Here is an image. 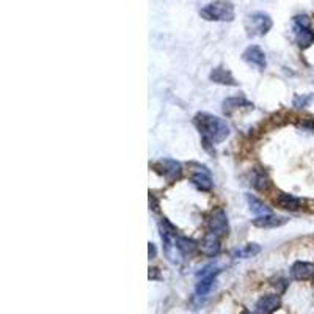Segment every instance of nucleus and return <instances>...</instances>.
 <instances>
[{
	"label": "nucleus",
	"instance_id": "obj_13",
	"mask_svg": "<svg viewBox=\"0 0 314 314\" xmlns=\"http://www.w3.org/2000/svg\"><path fill=\"white\" fill-rule=\"evenodd\" d=\"M275 205L286 210H299L302 201L300 198L289 195V193H280V195L275 198Z\"/></svg>",
	"mask_w": 314,
	"mask_h": 314
},
{
	"label": "nucleus",
	"instance_id": "obj_23",
	"mask_svg": "<svg viewBox=\"0 0 314 314\" xmlns=\"http://www.w3.org/2000/svg\"><path fill=\"white\" fill-rule=\"evenodd\" d=\"M148 255H150V260H153V258H156L157 255V250H156V245L154 244H148Z\"/></svg>",
	"mask_w": 314,
	"mask_h": 314
},
{
	"label": "nucleus",
	"instance_id": "obj_22",
	"mask_svg": "<svg viewBox=\"0 0 314 314\" xmlns=\"http://www.w3.org/2000/svg\"><path fill=\"white\" fill-rule=\"evenodd\" d=\"M294 25H295V29H307V27L311 25V19L307 14L295 16L294 17Z\"/></svg>",
	"mask_w": 314,
	"mask_h": 314
},
{
	"label": "nucleus",
	"instance_id": "obj_16",
	"mask_svg": "<svg viewBox=\"0 0 314 314\" xmlns=\"http://www.w3.org/2000/svg\"><path fill=\"white\" fill-rule=\"evenodd\" d=\"M223 112L226 113V115H229V113H233L234 110H237V108H241V107H253L250 103H248V101L245 99V98H242V96H236V98H226L225 101H223Z\"/></svg>",
	"mask_w": 314,
	"mask_h": 314
},
{
	"label": "nucleus",
	"instance_id": "obj_15",
	"mask_svg": "<svg viewBox=\"0 0 314 314\" xmlns=\"http://www.w3.org/2000/svg\"><path fill=\"white\" fill-rule=\"evenodd\" d=\"M295 41H297V44L302 49L310 48L311 44H314V30L311 27H307V29H295Z\"/></svg>",
	"mask_w": 314,
	"mask_h": 314
},
{
	"label": "nucleus",
	"instance_id": "obj_4",
	"mask_svg": "<svg viewBox=\"0 0 314 314\" xmlns=\"http://www.w3.org/2000/svg\"><path fill=\"white\" fill-rule=\"evenodd\" d=\"M154 170L160 173L162 176L168 182H174L182 178V167L181 163L173 159H162L157 163H154Z\"/></svg>",
	"mask_w": 314,
	"mask_h": 314
},
{
	"label": "nucleus",
	"instance_id": "obj_20",
	"mask_svg": "<svg viewBox=\"0 0 314 314\" xmlns=\"http://www.w3.org/2000/svg\"><path fill=\"white\" fill-rule=\"evenodd\" d=\"M261 252V248L260 245H256V244H248L245 245L244 248H241V250H237L236 252V256H241V258H252L255 255H258Z\"/></svg>",
	"mask_w": 314,
	"mask_h": 314
},
{
	"label": "nucleus",
	"instance_id": "obj_19",
	"mask_svg": "<svg viewBox=\"0 0 314 314\" xmlns=\"http://www.w3.org/2000/svg\"><path fill=\"white\" fill-rule=\"evenodd\" d=\"M253 186H255V189L261 190V192L267 190L270 187V179L265 174V171H261V170L255 171V174H253Z\"/></svg>",
	"mask_w": 314,
	"mask_h": 314
},
{
	"label": "nucleus",
	"instance_id": "obj_9",
	"mask_svg": "<svg viewBox=\"0 0 314 314\" xmlns=\"http://www.w3.org/2000/svg\"><path fill=\"white\" fill-rule=\"evenodd\" d=\"M280 308V297L273 294H267L258 300L256 313L258 314H272Z\"/></svg>",
	"mask_w": 314,
	"mask_h": 314
},
{
	"label": "nucleus",
	"instance_id": "obj_17",
	"mask_svg": "<svg viewBox=\"0 0 314 314\" xmlns=\"http://www.w3.org/2000/svg\"><path fill=\"white\" fill-rule=\"evenodd\" d=\"M247 203H248V206H250V210L253 212V214H256V215L270 214V212H269V208H267L262 201H260V200L255 198V197H252V195H247Z\"/></svg>",
	"mask_w": 314,
	"mask_h": 314
},
{
	"label": "nucleus",
	"instance_id": "obj_12",
	"mask_svg": "<svg viewBox=\"0 0 314 314\" xmlns=\"http://www.w3.org/2000/svg\"><path fill=\"white\" fill-rule=\"evenodd\" d=\"M200 250L206 256H215L220 252V241L218 236L214 233H209L200 244Z\"/></svg>",
	"mask_w": 314,
	"mask_h": 314
},
{
	"label": "nucleus",
	"instance_id": "obj_24",
	"mask_svg": "<svg viewBox=\"0 0 314 314\" xmlns=\"http://www.w3.org/2000/svg\"><path fill=\"white\" fill-rule=\"evenodd\" d=\"M156 278H159V273H157L156 267H153V269H150V280H156Z\"/></svg>",
	"mask_w": 314,
	"mask_h": 314
},
{
	"label": "nucleus",
	"instance_id": "obj_25",
	"mask_svg": "<svg viewBox=\"0 0 314 314\" xmlns=\"http://www.w3.org/2000/svg\"><path fill=\"white\" fill-rule=\"evenodd\" d=\"M244 314H252V313H247V311H245V313H244Z\"/></svg>",
	"mask_w": 314,
	"mask_h": 314
},
{
	"label": "nucleus",
	"instance_id": "obj_10",
	"mask_svg": "<svg viewBox=\"0 0 314 314\" xmlns=\"http://www.w3.org/2000/svg\"><path fill=\"white\" fill-rule=\"evenodd\" d=\"M288 223V217L283 215H273V214H265L260 215L253 220V225L258 228H278Z\"/></svg>",
	"mask_w": 314,
	"mask_h": 314
},
{
	"label": "nucleus",
	"instance_id": "obj_7",
	"mask_svg": "<svg viewBox=\"0 0 314 314\" xmlns=\"http://www.w3.org/2000/svg\"><path fill=\"white\" fill-rule=\"evenodd\" d=\"M209 229L210 233L217 236H225L228 233V217L223 209H217L209 218Z\"/></svg>",
	"mask_w": 314,
	"mask_h": 314
},
{
	"label": "nucleus",
	"instance_id": "obj_6",
	"mask_svg": "<svg viewBox=\"0 0 314 314\" xmlns=\"http://www.w3.org/2000/svg\"><path fill=\"white\" fill-rule=\"evenodd\" d=\"M242 60L247 61L248 64H253V66L260 68L261 71L265 69V53L262 52L261 48H258V46H250V48H247L242 53Z\"/></svg>",
	"mask_w": 314,
	"mask_h": 314
},
{
	"label": "nucleus",
	"instance_id": "obj_21",
	"mask_svg": "<svg viewBox=\"0 0 314 314\" xmlns=\"http://www.w3.org/2000/svg\"><path fill=\"white\" fill-rule=\"evenodd\" d=\"M313 99H314V95H297V96H294L292 104L297 108H305L313 103Z\"/></svg>",
	"mask_w": 314,
	"mask_h": 314
},
{
	"label": "nucleus",
	"instance_id": "obj_14",
	"mask_svg": "<svg viewBox=\"0 0 314 314\" xmlns=\"http://www.w3.org/2000/svg\"><path fill=\"white\" fill-rule=\"evenodd\" d=\"M192 182H193V186L200 190H203V192H209L212 189V179H210L209 173L205 168H201L198 171H193Z\"/></svg>",
	"mask_w": 314,
	"mask_h": 314
},
{
	"label": "nucleus",
	"instance_id": "obj_2",
	"mask_svg": "<svg viewBox=\"0 0 314 314\" xmlns=\"http://www.w3.org/2000/svg\"><path fill=\"white\" fill-rule=\"evenodd\" d=\"M200 14L206 21L231 22L234 19V5L229 0H215L201 8Z\"/></svg>",
	"mask_w": 314,
	"mask_h": 314
},
{
	"label": "nucleus",
	"instance_id": "obj_11",
	"mask_svg": "<svg viewBox=\"0 0 314 314\" xmlns=\"http://www.w3.org/2000/svg\"><path fill=\"white\" fill-rule=\"evenodd\" d=\"M291 275H292V278L297 280V281L308 280L314 275V265L311 262L297 261V262H294V265H292Z\"/></svg>",
	"mask_w": 314,
	"mask_h": 314
},
{
	"label": "nucleus",
	"instance_id": "obj_1",
	"mask_svg": "<svg viewBox=\"0 0 314 314\" xmlns=\"http://www.w3.org/2000/svg\"><path fill=\"white\" fill-rule=\"evenodd\" d=\"M195 126L203 135L206 143H221L226 140L229 135V126L226 124L225 119H221L220 116H215L212 113L201 112L195 115Z\"/></svg>",
	"mask_w": 314,
	"mask_h": 314
},
{
	"label": "nucleus",
	"instance_id": "obj_5",
	"mask_svg": "<svg viewBox=\"0 0 314 314\" xmlns=\"http://www.w3.org/2000/svg\"><path fill=\"white\" fill-rule=\"evenodd\" d=\"M218 273L217 267L214 265H209L206 267V269H203L200 273H198V283H197V295H206L209 294V291L212 289V286H214V281H215V275Z\"/></svg>",
	"mask_w": 314,
	"mask_h": 314
},
{
	"label": "nucleus",
	"instance_id": "obj_3",
	"mask_svg": "<svg viewBox=\"0 0 314 314\" xmlns=\"http://www.w3.org/2000/svg\"><path fill=\"white\" fill-rule=\"evenodd\" d=\"M272 17L267 13H253L247 16L245 19V30L250 36H264L272 29Z\"/></svg>",
	"mask_w": 314,
	"mask_h": 314
},
{
	"label": "nucleus",
	"instance_id": "obj_8",
	"mask_svg": "<svg viewBox=\"0 0 314 314\" xmlns=\"http://www.w3.org/2000/svg\"><path fill=\"white\" fill-rule=\"evenodd\" d=\"M209 79H210V82L220 84V85H229V87H237L239 85V82L234 79L231 71L225 69L223 66H218V68L212 69L210 74H209Z\"/></svg>",
	"mask_w": 314,
	"mask_h": 314
},
{
	"label": "nucleus",
	"instance_id": "obj_18",
	"mask_svg": "<svg viewBox=\"0 0 314 314\" xmlns=\"http://www.w3.org/2000/svg\"><path fill=\"white\" fill-rule=\"evenodd\" d=\"M178 247L184 256H192L197 252V248H200L197 242H193L192 239H187V237H178Z\"/></svg>",
	"mask_w": 314,
	"mask_h": 314
}]
</instances>
